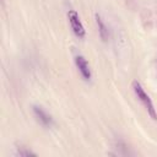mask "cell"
<instances>
[{
    "instance_id": "obj_3",
    "label": "cell",
    "mask_w": 157,
    "mask_h": 157,
    "mask_svg": "<svg viewBox=\"0 0 157 157\" xmlns=\"http://www.w3.org/2000/svg\"><path fill=\"white\" fill-rule=\"evenodd\" d=\"M75 65L80 72V75L82 76V78L87 82H90L92 80V72H91V69H90V65L86 60V58L81 54H77L75 56Z\"/></svg>"
},
{
    "instance_id": "obj_2",
    "label": "cell",
    "mask_w": 157,
    "mask_h": 157,
    "mask_svg": "<svg viewBox=\"0 0 157 157\" xmlns=\"http://www.w3.org/2000/svg\"><path fill=\"white\" fill-rule=\"evenodd\" d=\"M67 20L70 22V27L74 32V34L78 39H83L86 36V29L81 22V18L78 16V12L76 10H69L67 11Z\"/></svg>"
},
{
    "instance_id": "obj_1",
    "label": "cell",
    "mask_w": 157,
    "mask_h": 157,
    "mask_svg": "<svg viewBox=\"0 0 157 157\" xmlns=\"http://www.w3.org/2000/svg\"><path fill=\"white\" fill-rule=\"evenodd\" d=\"M132 90H134V92H135L137 99L144 104V107H145V109L147 110L148 115H150L153 120H157V110H156V108H155V105H153V103H152V99L150 98V96L146 93V91L144 90L142 85H141L137 80L132 81Z\"/></svg>"
},
{
    "instance_id": "obj_5",
    "label": "cell",
    "mask_w": 157,
    "mask_h": 157,
    "mask_svg": "<svg viewBox=\"0 0 157 157\" xmlns=\"http://www.w3.org/2000/svg\"><path fill=\"white\" fill-rule=\"evenodd\" d=\"M96 17V23H97V28H98V33H99V37L103 42H107L109 39V29L107 27V25L104 23V21L102 20L101 15L99 13H96L94 15Z\"/></svg>"
},
{
    "instance_id": "obj_4",
    "label": "cell",
    "mask_w": 157,
    "mask_h": 157,
    "mask_svg": "<svg viewBox=\"0 0 157 157\" xmlns=\"http://www.w3.org/2000/svg\"><path fill=\"white\" fill-rule=\"evenodd\" d=\"M33 113L34 117L37 118V120L39 121V124L47 129L53 126V118L50 114L47 113V110H44L40 105H33Z\"/></svg>"
},
{
    "instance_id": "obj_6",
    "label": "cell",
    "mask_w": 157,
    "mask_h": 157,
    "mask_svg": "<svg viewBox=\"0 0 157 157\" xmlns=\"http://www.w3.org/2000/svg\"><path fill=\"white\" fill-rule=\"evenodd\" d=\"M17 155H18V156H26V157H28V156H36L34 152H31V151L23 150V148H20V150L17 151Z\"/></svg>"
}]
</instances>
